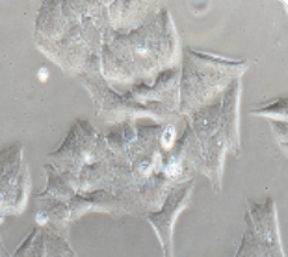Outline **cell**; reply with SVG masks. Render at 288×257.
Listing matches in <instances>:
<instances>
[{
  "label": "cell",
  "instance_id": "cell-2",
  "mask_svg": "<svg viewBox=\"0 0 288 257\" xmlns=\"http://www.w3.org/2000/svg\"><path fill=\"white\" fill-rule=\"evenodd\" d=\"M175 134H176V130H175V127L172 125H167L165 127L164 133L161 135V144L165 149L172 148L175 141Z\"/></svg>",
  "mask_w": 288,
  "mask_h": 257
},
{
  "label": "cell",
  "instance_id": "cell-1",
  "mask_svg": "<svg viewBox=\"0 0 288 257\" xmlns=\"http://www.w3.org/2000/svg\"><path fill=\"white\" fill-rule=\"evenodd\" d=\"M192 188V182H189L177 189H172L170 195H167L162 212L149 217V221L158 234L165 257H172V228L177 215L182 212L183 208L187 207Z\"/></svg>",
  "mask_w": 288,
  "mask_h": 257
},
{
  "label": "cell",
  "instance_id": "cell-3",
  "mask_svg": "<svg viewBox=\"0 0 288 257\" xmlns=\"http://www.w3.org/2000/svg\"><path fill=\"white\" fill-rule=\"evenodd\" d=\"M38 77H39V80H40V81H43V82L46 81V80H48V77H49L48 69H46L45 67H43V68L39 69Z\"/></svg>",
  "mask_w": 288,
  "mask_h": 257
},
{
  "label": "cell",
  "instance_id": "cell-4",
  "mask_svg": "<svg viewBox=\"0 0 288 257\" xmlns=\"http://www.w3.org/2000/svg\"><path fill=\"white\" fill-rule=\"evenodd\" d=\"M46 220H48V216L45 215V212H39L38 216H36V221H38V224H41V225H44Z\"/></svg>",
  "mask_w": 288,
  "mask_h": 257
}]
</instances>
